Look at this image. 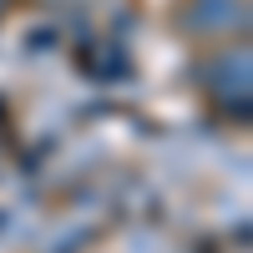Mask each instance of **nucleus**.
Returning a JSON list of instances; mask_svg holds the SVG:
<instances>
[{
	"mask_svg": "<svg viewBox=\"0 0 253 253\" xmlns=\"http://www.w3.org/2000/svg\"><path fill=\"white\" fill-rule=\"evenodd\" d=\"M193 86L213 101L223 117H248L253 107V51H248V36L238 41H218L198 66H193Z\"/></svg>",
	"mask_w": 253,
	"mask_h": 253,
	"instance_id": "nucleus-1",
	"label": "nucleus"
},
{
	"mask_svg": "<svg viewBox=\"0 0 253 253\" xmlns=\"http://www.w3.org/2000/svg\"><path fill=\"white\" fill-rule=\"evenodd\" d=\"M253 26L248 0H182L177 5V31L187 41H238Z\"/></svg>",
	"mask_w": 253,
	"mask_h": 253,
	"instance_id": "nucleus-2",
	"label": "nucleus"
},
{
	"mask_svg": "<svg viewBox=\"0 0 253 253\" xmlns=\"http://www.w3.org/2000/svg\"><path fill=\"white\" fill-rule=\"evenodd\" d=\"M5 10H10V0H0V15H5Z\"/></svg>",
	"mask_w": 253,
	"mask_h": 253,
	"instance_id": "nucleus-3",
	"label": "nucleus"
}]
</instances>
